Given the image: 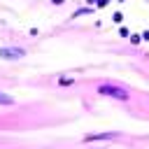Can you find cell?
Wrapping results in <instances>:
<instances>
[{
  "instance_id": "cell-2",
  "label": "cell",
  "mask_w": 149,
  "mask_h": 149,
  "mask_svg": "<svg viewBox=\"0 0 149 149\" xmlns=\"http://www.w3.org/2000/svg\"><path fill=\"white\" fill-rule=\"evenodd\" d=\"M0 56H5V58H19V56H23L21 49H0Z\"/></svg>"
},
{
  "instance_id": "cell-5",
  "label": "cell",
  "mask_w": 149,
  "mask_h": 149,
  "mask_svg": "<svg viewBox=\"0 0 149 149\" xmlns=\"http://www.w3.org/2000/svg\"><path fill=\"white\" fill-rule=\"evenodd\" d=\"M142 40V35H130V42H133V44H138Z\"/></svg>"
},
{
  "instance_id": "cell-4",
  "label": "cell",
  "mask_w": 149,
  "mask_h": 149,
  "mask_svg": "<svg viewBox=\"0 0 149 149\" xmlns=\"http://www.w3.org/2000/svg\"><path fill=\"white\" fill-rule=\"evenodd\" d=\"M0 103H3V105H12L14 98H9V96H0Z\"/></svg>"
},
{
  "instance_id": "cell-1",
  "label": "cell",
  "mask_w": 149,
  "mask_h": 149,
  "mask_svg": "<svg viewBox=\"0 0 149 149\" xmlns=\"http://www.w3.org/2000/svg\"><path fill=\"white\" fill-rule=\"evenodd\" d=\"M100 93H105V96H114V98H126V93L121 89H114V86H103Z\"/></svg>"
},
{
  "instance_id": "cell-6",
  "label": "cell",
  "mask_w": 149,
  "mask_h": 149,
  "mask_svg": "<svg viewBox=\"0 0 149 149\" xmlns=\"http://www.w3.org/2000/svg\"><path fill=\"white\" fill-rule=\"evenodd\" d=\"M96 5H98V7H107L109 0H96Z\"/></svg>"
},
{
  "instance_id": "cell-3",
  "label": "cell",
  "mask_w": 149,
  "mask_h": 149,
  "mask_svg": "<svg viewBox=\"0 0 149 149\" xmlns=\"http://www.w3.org/2000/svg\"><path fill=\"white\" fill-rule=\"evenodd\" d=\"M112 21H114V23H121V21H123V14H121V12H114V14H112Z\"/></svg>"
},
{
  "instance_id": "cell-7",
  "label": "cell",
  "mask_w": 149,
  "mask_h": 149,
  "mask_svg": "<svg viewBox=\"0 0 149 149\" xmlns=\"http://www.w3.org/2000/svg\"><path fill=\"white\" fill-rule=\"evenodd\" d=\"M142 40H147V42H149V30H144V33H142Z\"/></svg>"
},
{
  "instance_id": "cell-8",
  "label": "cell",
  "mask_w": 149,
  "mask_h": 149,
  "mask_svg": "<svg viewBox=\"0 0 149 149\" xmlns=\"http://www.w3.org/2000/svg\"><path fill=\"white\" fill-rule=\"evenodd\" d=\"M51 3H56V5H61V3H63V0H51Z\"/></svg>"
}]
</instances>
